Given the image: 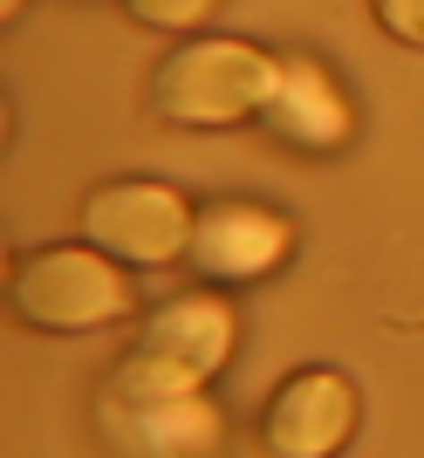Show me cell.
<instances>
[{
	"label": "cell",
	"mask_w": 424,
	"mask_h": 458,
	"mask_svg": "<svg viewBox=\"0 0 424 458\" xmlns=\"http://www.w3.org/2000/svg\"><path fill=\"white\" fill-rule=\"evenodd\" d=\"M233 335H240V322H233L226 294H212V287L172 294L144 315L131 356L103 377V390H116V397H192L226 369Z\"/></svg>",
	"instance_id": "6da1fadb"
},
{
	"label": "cell",
	"mask_w": 424,
	"mask_h": 458,
	"mask_svg": "<svg viewBox=\"0 0 424 458\" xmlns=\"http://www.w3.org/2000/svg\"><path fill=\"white\" fill-rule=\"evenodd\" d=\"M274 69H281V62H274L267 48H253V41L192 35L157 62L151 110H157V123H172V131H233V123L260 116V103H267V89H274Z\"/></svg>",
	"instance_id": "7a4b0ae2"
},
{
	"label": "cell",
	"mask_w": 424,
	"mask_h": 458,
	"mask_svg": "<svg viewBox=\"0 0 424 458\" xmlns=\"http://www.w3.org/2000/svg\"><path fill=\"white\" fill-rule=\"evenodd\" d=\"M14 315L41 335H89L137 315V281L103 247H41L14 267Z\"/></svg>",
	"instance_id": "3957f363"
},
{
	"label": "cell",
	"mask_w": 424,
	"mask_h": 458,
	"mask_svg": "<svg viewBox=\"0 0 424 458\" xmlns=\"http://www.w3.org/2000/svg\"><path fill=\"white\" fill-rule=\"evenodd\" d=\"M76 226L89 247H103L123 267H172V260H192V233L199 212L185 191L151 185V178H110L82 199Z\"/></svg>",
	"instance_id": "277c9868"
},
{
	"label": "cell",
	"mask_w": 424,
	"mask_h": 458,
	"mask_svg": "<svg viewBox=\"0 0 424 458\" xmlns=\"http://www.w3.org/2000/svg\"><path fill=\"white\" fill-rule=\"evenodd\" d=\"M97 431L116 458H219L226 452V418L206 390L192 397H97Z\"/></svg>",
	"instance_id": "5b68a950"
},
{
	"label": "cell",
	"mask_w": 424,
	"mask_h": 458,
	"mask_svg": "<svg viewBox=\"0 0 424 458\" xmlns=\"http://www.w3.org/2000/svg\"><path fill=\"white\" fill-rule=\"evenodd\" d=\"M356 431V383L335 369H301L267 397L260 445L267 458H335Z\"/></svg>",
	"instance_id": "8992f818"
},
{
	"label": "cell",
	"mask_w": 424,
	"mask_h": 458,
	"mask_svg": "<svg viewBox=\"0 0 424 458\" xmlns=\"http://www.w3.org/2000/svg\"><path fill=\"white\" fill-rule=\"evenodd\" d=\"M288 247H294V226L281 212L253 206V199H219V206L199 212L192 267L219 287H240V281H260Z\"/></svg>",
	"instance_id": "52a82bcc"
},
{
	"label": "cell",
	"mask_w": 424,
	"mask_h": 458,
	"mask_svg": "<svg viewBox=\"0 0 424 458\" xmlns=\"http://www.w3.org/2000/svg\"><path fill=\"white\" fill-rule=\"evenodd\" d=\"M260 123H267V137H281V144H294V151H343L349 131H356V116H349V96L335 89V76H328L322 62L294 55L274 69V89L267 103H260Z\"/></svg>",
	"instance_id": "ba28073f"
},
{
	"label": "cell",
	"mask_w": 424,
	"mask_h": 458,
	"mask_svg": "<svg viewBox=\"0 0 424 458\" xmlns=\"http://www.w3.org/2000/svg\"><path fill=\"white\" fill-rule=\"evenodd\" d=\"M123 14L137 28H165V35H192L219 14V0H123Z\"/></svg>",
	"instance_id": "9c48e42d"
},
{
	"label": "cell",
	"mask_w": 424,
	"mask_h": 458,
	"mask_svg": "<svg viewBox=\"0 0 424 458\" xmlns=\"http://www.w3.org/2000/svg\"><path fill=\"white\" fill-rule=\"evenodd\" d=\"M377 7V28L404 48H424V0H369Z\"/></svg>",
	"instance_id": "30bf717a"
},
{
	"label": "cell",
	"mask_w": 424,
	"mask_h": 458,
	"mask_svg": "<svg viewBox=\"0 0 424 458\" xmlns=\"http://www.w3.org/2000/svg\"><path fill=\"white\" fill-rule=\"evenodd\" d=\"M21 7H28V0H0V14H21Z\"/></svg>",
	"instance_id": "8fae6325"
}]
</instances>
